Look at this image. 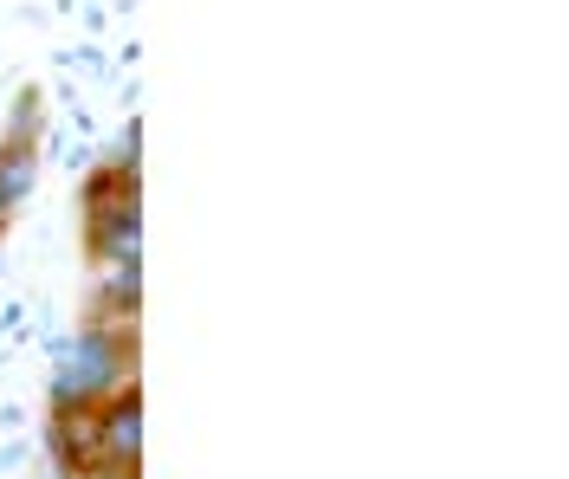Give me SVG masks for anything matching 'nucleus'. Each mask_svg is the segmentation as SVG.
<instances>
[{"instance_id": "1", "label": "nucleus", "mask_w": 569, "mask_h": 479, "mask_svg": "<svg viewBox=\"0 0 569 479\" xmlns=\"http://www.w3.org/2000/svg\"><path fill=\"white\" fill-rule=\"evenodd\" d=\"M123 382H137V331L123 325H84L78 343H66L52 402H104Z\"/></svg>"}, {"instance_id": "2", "label": "nucleus", "mask_w": 569, "mask_h": 479, "mask_svg": "<svg viewBox=\"0 0 569 479\" xmlns=\"http://www.w3.org/2000/svg\"><path fill=\"white\" fill-rule=\"evenodd\" d=\"M142 460V396L137 382H123L117 396L98 402V467L91 473H137Z\"/></svg>"}, {"instance_id": "3", "label": "nucleus", "mask_w": 569, "mask_h": 479, "mask_svg": "<svg viewBox=\"0 0 569 479\" xmlns=\"http://www.w3.org/2000/svg\"><path fill=\"white\" fill-rule=\"evenodd\" d=\"M46 447H52L59 473H91L98 467V402H52Z\"/></svg>"}, {"instance_id": "4", "label": "nucleus", "mask_w": 569, "mask_h": 479, "mask_svg": "<svg viewBox=\"0 0 569 479\" xmlns=\"http://www.w3.org/2000/svg\"><path fill=\"white\" fill-rule=\"evenodd\" d=\"M66 479H137V473H66Z\"/></svg>"}, {"instance_id": "5", "label": "nucleus", "mask_w": 569, "mask_h": 479, "mask_svg": "<svg viewBox=\"0 0 569 479\" xmlns=\"http://www.w3.org/2000/svg\"><path fill=\"white\" fill-rule=\"evenodd\" d=\"M7 214H13V208H7V201H0V227H7Z\"/></svg>"}]
</instances>
